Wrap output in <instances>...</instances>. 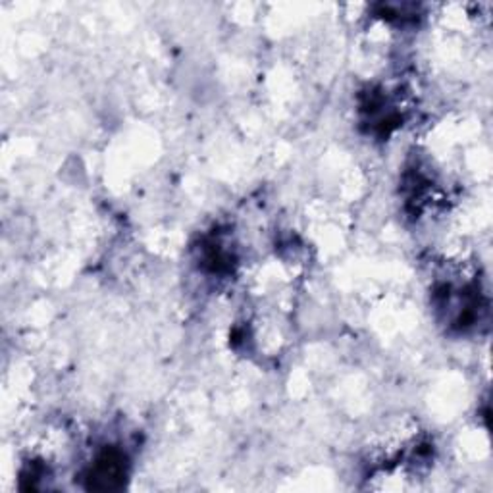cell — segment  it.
<instances>
[{"label": "cell", "mask_w": 493, "mask_h": 493, "mask_svg": "<svg viewBox=\"0 0 493 493\" xmlns=\"http://www.w3.org/2000/svg\"><path fill=\"white\" fill-rule=\"evenodd\" d=\"M120 478H123V457L118 451H106L94 462L91 472V488L112 489L120 482Z\"/></svg>", "instance_id": "cell-1"}]
</instances>
